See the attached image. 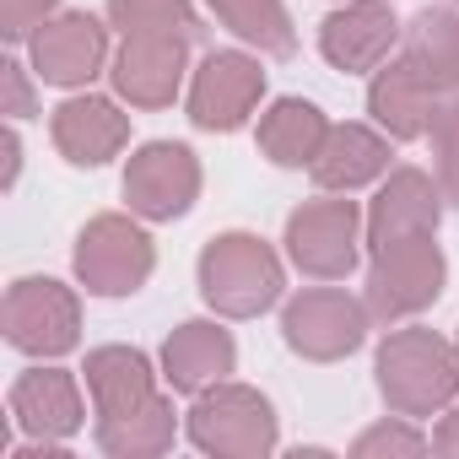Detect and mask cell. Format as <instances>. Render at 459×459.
Wrapping results in <instances>:
<instances>
[{
  "instance_id": "1",
  "label": "cell",
  "mask_w": 459,
  "mask_h": 459,
  "mask_svg": "<svg viewBox=\"0 0 459 459\" xmlns=\"http://www.w3.org/2000/svg\"><path fill=\"white\" fill-rule=\"evenodd\" d=\"M378 394L394 416H443L459 400V346H448L432 330H394L378 357Z\"/></svg>"
},
{
  "instance_id": "2",
  "label": "cell",
  "mask_w": 459,
  "mask_h": 459,
  "mask_svg": "<svg viewBox=\"0 0 459 459\" xmlns=\"http://www.w3.org/2000/svg\"><path fill=\"white\" fill-rule=\"evenodd\" d=\"M200 298L221 314V319H260L265 308L281 303L287 271L276 260V249L255 233H221L200 249Z\"/></svg>"
},
{
  "instance_id": "3",
  "label": "cell",
  "mask_w": 459,
  "mask_h": 459,
  "mask_svg": "<svg viewBox=\"0 0 459 459\" xmlns=\"http://www.w3.org/2000/svg\"><path fill=\"white\" fill-rule=\"evenodd\" d=\"M184 432L200 454H216V459H265V454H276V437H281L271 400L233 378L195 394Z\"/></svg>"
},
{
  "instance_id": "4",
  "label": "cell",
  "mask_w": 459,
  "mask_h": 459,
  "mask_svg": "<svg viewBox=\"0 0 459 459\" xmlns=\"http://www.w3.org/2000/svg\"><path fill=\"white\" fill-rule=\"evenodd\" d=\"M152 265H157V249L146 238V227L119 211H103L82 227L76 238V276L92 298H130L152 281Z\"/></svg>"
},
{
  "instance_id": "5",
  "label": "cell",
  "mask_w": 459,
  "mask_h": 459,
  "mask_svg": "<svg viewBox=\"0 0 459 459\" xmlns=\"http://www.w3.org/2000/svg\"><path fill=\"white\" fill-rule=\"evenodd\" d=\"M443 281H448L443 249H437L432 238H405V244L373 249L362 303H368V314H373L378 325H400V319L432 308V303L443 298Z\"/></svg>"
},
{
  "instance_id": "6",
  "label": "cell",
  "mask_w": 459,
  "mask_h": 459,
  "mask_svg": "<svg viewBox=\"0 0 459 459\" xmlns=\"http://www.w3.org/2000/svg\"><path fill=\"white\" fill-rule=\"evenodd\" d=\"M0 325H6V341L22 357H65L82 341V303L65 281L55 276H22L12 281L6 303H0Z\"/></svg>"
},
{
  "instance_id": "7",
  "label": "cell",
  "mask_w": 459,
  "mask_h": 459,
  "mask_svg": "<svg viewBox=\"0 0 459 459\" xmlns=\"http://www.w3.org/2000/svg\"><path fill=\"white\" fill-rule=\"evenodd\" d=\"M368 303L362 298H346L335 287H308L298 292L287 308H281V341L308 357V362H341L351 357L362 341H368Z\"/></svg>"
},
{
  "instance_id": "8",
  "label": "cell",
  "mask_w": 459,
  "mask_h": 459,
  "mask_svg": "<svg viewBox=\"0 0 459 459\" xmlns=\"http://www.w3.org/2000/svg\"><path fill=\"white\" fill-rule=\"evenodd\" d=\"M362 244V211L357 200H308L287 216V255L314 281H341L357 271Z\"/></svg>"
},
{
  "instance_id": "9",
  "label": "cell",
  "mask_w": 459,
  "mask_h": 459,
  "mask_svg": "<svg viewBox=\"0 0 459 459\" xmlns=\"http://www.w3.org/2000/svg\"><path fill=\"white\" fill-rule=\"evenodd\" d=\"M265 98V71L244 49H211L189 82V125L195 130H238Z\"/></svg>"
},
{
  "instance_id": "10",
  "label": "cell",
  "mask_w": 459,
  "mask_h": 459,
  "mask_svg": "<svg viewBox=\"0 0 459 459\" xmlns=\"http://www.w3.org/2000/svg\"><path fill=\"white\" fill-rule=\"evenodd\" d=\"M125 200L141 221H173L200 200V157L178 141H146L125 168Z\"/></svg>"
},
{
  "instance_id": "11",
  "label": "cell",
  "mask_w": 459,
  "mask_h": 459,
  "mask_svg": "<svg viewBox=\"0 0 459 459\" xmlns=\"http://www.w3.org/2000/svg\"><path fill=\"white\" fill-rule=\"evenodd\" d=\"M189 71V39L178 33H125L114 55V92L130 108H168Z\"/></svg>"
},
{
  "instance_id": "12",
  "label": "cell",
  "mask_w": 459,
  "mask_h": 459,
  "mask_svg": "<svg viewBox=\"0 0 459 459\" xmlns=\"http://www.w3.org/2000/svg\"><path fill=\"white\" fill-rule=\"evenodd\" d=\"M28 55H33V76L49 82V87H87L103 60H108V33L92 12H55L33 39H28Z\"/></svg>"
},
{
  "instance_id": "13",
  "label": "cell",
  "mask_w": 459,
  "mask_h": 459,
  "mask_svg": "<svg viewBox=\"0 0 459 459\" xmlns=\"http://www.w3.org/2000/svg\"><path fill=\"white\" fill-rule=\"evenodd\" d=\"M437 221H443V189L421 168H394L368 205V255L405 238H437Z\"/></svg>"
},
{
  "instance_id": "14",
  "label": "cell",
  "mask_w": 459,
  "mask_h": 459,
  "mask_svg": "<svg viewBox=\"0 0 459 459\" xmlns=\"http://www.w3.org/2000/svg\"><path fill=\"white\" fill-rule=\"evenodd\" d=\"M87 394H92V411H98V427H114V421H130L141 411H157L168 394L157 389V373L146 362V351L135 346H98L87 351Z\"/></svg>"
},
{
  "instance_id": "15",
  "label": "cell",
  "mask_w": 459,
  "mask_h": 459,
  "mask_svg": "<svg viewBox=\"0 0 459 459\" xmlns=\"http://www.w3.org/2000/svg\"><path fill=\"white\" fill-rule=\"evenodd\" d=\"M400 33H405V28L394 22L389 0H346L341 12L325 17L319 49H325V60H330L335 71L357 76V71H378V65L394 55Z\"/></svg>"
},
{
  "instance_id": "16",
  "label": "cell",
  "mask_w": 459,
  "mask_h": 459,
  "mask_svg": "<svg viewBox=\"0 0 459 459\" xmlns=\"http://www.w3.org/2000/svg\"><path fill=\"white\" fill-rule=\"evenodd\" d=\"M12 421L33 443H71L87 421L82 389L65 368H28L12 384Z\"/></svg>"
},
{
  "instance_id": "17",
  "label": "cell",
  "mask_w": 459,
  "mask_h": 459,
  "mask_svg": "<svg viewBox=\"0 0 459 459\" xmlns=\"http://www.w3.org/2000/svg\"><path fill=\"white\" fill-rule=\"evenodd\" d=\"M443 108V92L400 55V60H384L368 82V114L378 119L384 135L394 141H421L432 130V114Z\"/></svg>"
},
{
  "instance_id": "18",
  "label": "cell",
  "mask_w": 459,
  "mask_h": 459,
  "mask_svg": "<svg viewBox=\"0 0 459 459\" xmlns=\"http://www.w3.org/2000/svg\"><path fill=\"white\" fill-rule=\"evenodd\" d=\"M49 135H55V146H60L65 162H76V168H103L108 157L125 152V141H130V119H125L108 98L82 92V98H65V103L55 108Z\"/></svg>"
},
{
  "instance_id": "19",
  "label": "cell",
  "mask_w": 459,
  "mask_h": 459,
  "mask_svg": "<svg viewBox=\"0 0 459 459\" xmlns=\"http://www.w3.org/2000/svg\"><path fill=\"white\" fill-rule=\"evenodd\" d=\"M233 368H238V346L211 319H189L162 341V378L173 394H200V389L221 384Z\"/></svg>"
},
{
  "instance_id": "20",
  "label": "cell",
  "mask_w": 459,
  "mask_h": 459,
  "mask_svg": "<svg viewBox=\"0 0 459 459\" xmlns=\"http://www.w3.org/2000/svg\"><path fill=\"white\" fill-rule=\"evenodd\" d=\"M308 173H314L319 189L351 195V189L389 173V141L378 130H368V125H330V135H325L319 157L308 162Z\"/></svg>"
},
{
  "instance_id": "21",
  "label": "cell",
  "mask_w": 459,
  "mask_h": 459,
  "mask_svg": "<svg viewBox=\"0 0 459 459\" xmlns=\"http://www.w3.org/2000/svg\"><path fill=\"white\" fill-rule=\"evenodd\" d=\"M400 55H405L443 98L459 92V12H448V6L416 12V17L405 22V33H400Z\"/></svg>"
},
{
  "instance_id": "22",
  "label": "cell",
  "mask_w": 459,
  "mask_h": 459,
  "mask_svg": "<svg viewBox=\"0 0 459 459\" xmlns=\"http://www.w3.org/2000/svg\"><path fill=\"white\" fill-rule=\"evenodd\" d=\"M325 135H330V119L308 98H276L260 114V152L276 168H308L319 157Z\"/></svg>"
},
{
  "instance_id": "23",
  "label": "cell",
  "mask_w": 459,
  "mask_h": 459,
  "mask_svg": "<svg viewBox=\"0 0 459 459\" xmlns=\"http://www.w3.org/2000/svg\"><path fill=\"white\" fill-rule=\"evenodd\" d=\"M205 6L216 12V22L244 39L249 49L271 55V60H292L298 55V33H292V17L281 0H205Z\"/></svg>"
},
{
  "instance_id": "24",
  "label": "cell",
  "mask_w": 459,
  "mask_h": 459,
  "mask_svg": "<svg viewBox=\"0 0 459 459\" xmlns=\"http://www.w3.org/2000/svg\"><path fill=\"white\" fill-rule=\"evenodd\" d=\"M98 448L114 454V459H157L173 448L178 437V421H173V400H162L157 411H141L130 421H114V427H92Z\"/></svg>"
},
{
  "instance_id": "25",
  "label": "cell",
  "mask_w": 459,
  "mask_h": 459,
  "mask_svg": "<svg viewBox=\"0 0 459 459\" xmlns=\"http://www.w3.org/2000/svg\"><path fill=\"white\" fill-rule=\"evenodd\" d=\"M108 22L119 33H178V39H200V17L189 0H108Z\"/></svg>"
},
{
  "instance_id": "26",
  "label": "cell",
  "mask_w": 459,
  "mask_h": 459,
  "mask_svg": "<svg viewBox=\"0 0 459 459\" xmlns=\"http://www.w3.org/2000/svg\"><path fill=\"white\" fill-rule=\"evenodd\" d=\"M427 135H432V157H437V189L448 205H459V92L443 98Z\"/></svg>"
},
{
  "instance_id": "27",
  "label": "cell",
  "mask_w": 459,
  "mask_h": 459,
  "mask_svg": "<svg viewBox=\"0 0 459 459\" xmlns=\"http://www.w3.org/2000/svg\"><path fill=\"white\" fill-rule=\"evenodd\" d=\"M432 448V437H421L416 427H405V421H378V427H368L357 443H351V459H411V454H427Z\"/></svg>"
},
{
  "instance_id": "28",
  "label": "cell",
  "mask_w": 459,
  "mask_h": 459,
  "mask_svg": "<svg viewBox=\"0 0 459 459\" xmlns=\"http://www.w3.org/2000/svg\"><path fill=\"white\" fill-rule=\"evenodd\" d=\"M55 6H60V0H0V39H6V44L33 39L55 17Z\"/></svg>"
},
{
  "instance_id": "29",
  "label": "cell",
  "mask_w": 459,
  "mask_h": 459,
  "mask_svg": "<svg viewBox=\"0 0 459 459\" xmlns=\"http://www.w3.org/2000/svg\"><path fill=\"white\" fill-rule=\"evenodd\" d=\"M0 92H6V98H0V114H6V119H33V114H39L33 76H28L17 60H6V65H0Z\"/></svg>"
},
{
  "instance_id": "30",
  "label": "cell",
  "mask_w": 459,
  "mask_h": 459,
  "mask_svg": "<svg viewBox=\"0 0 459 459\" xmlns=\"http://www.w3.org/2000/svg\"><path fill=\"white\" fill-rule=\"evenodd\" d=\"M432 448H437V454H448V459H459V400H454V405H448V416L437 421Z\"/></svg>"
},
{
  "instance_id": "31",
  "label": "cell",
  "mask_w": 459,
  "mask_h": 459,
  "mask_svg": "<svg viewBox=\"0 0 459 459\" xmlns=\"http://www.w3.org/2000/svg\"><path fill=\"white\" fill-rule=\"evenodd\" d=\"M17 168H22V141H17V130H6V189L17 184Z\"/></svg>"
}]
</instances>
